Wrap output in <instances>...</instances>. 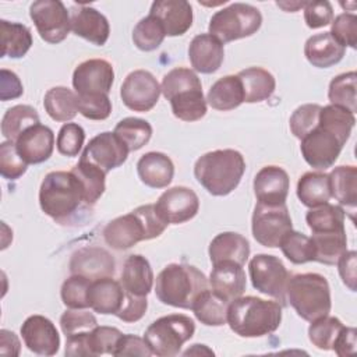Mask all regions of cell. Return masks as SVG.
I'll return each instance as SVG.
<instances>
[{"instance_id": "1", "label": "cell", "mask_w": 357, "mask_h": 357, "mask_svg": "<svg viewBox=\"0 0 357 357\" xmlns=\"http://www.w3.org/2000/svg\"><path fill=\"white\" fill-rule=\"evenodd\" d=\"M354 123V114L343 107L335 105L321 107L318 126L300 139L304 160L318 170L332 167L349 139Z\"/></svg>"}, {"instance_id": "2", "label": "cell", "mask_w": 357, "mask_h": 357, "mask_svg": "<svg viewBox=\"0 0 357 357\" xmlns=\"http://www.w3.org/2000/svg\"><path fill=\"white\" fill-rule=\"evenodd\" d=\"M39 205L60 225L71 223L78 211L88 206L82 184L71 170H56L45 176L39 188Z\"/></svg>"}, {"instance_id": "3", "label": "cell", "mask_w": 357, "mask_h": 357, "mask_svg": "<svg viewBox=\"0 0 357 357\" xmlns=\"http://www.w3.org/2000/svg\"><path fill=\"white\" fill-rule=\"evenodd\" d=\"M282 322V304L255 296H240L230 301L227 324L241 337H261L273 333Z\"/></svg>"}, {"instance_id": "4", "label": "cell", "mask_w": 357, "mask_h": 357, "mask_svg": "<svg viewBox=\"0 0 357 357\" xmlns=\"http://www.w3.org/2000/svg\"><path fill=\"white\" fill-rule=\"evenodd\" d=\"M245 172V160L238 151L216 149L197 159L194 176L212 195L225 197L237 188Z\"/></svg>"}, {"instance_id": "5", "label": "cell", "mask_w": 357, "mask_h": 357, "mask_svg": "<svg viewBox=\"0 0 357 357\" xmlns=\"http://www.w3.org/2000/svg\"><path fill=\"white\" fill-rule=\"evenodd\" d=\"M167 225L156 212L155 204H146L109 222L103 229V238L114 250H128L139 241L159 237Z\"/></svg>"}, {"instance_id": "6", "label": "cell", "mask_w": 357, "mask_h": 357, "mask_svg": "<svg viewBox=\"0 0 357 357\" xmlns=\"http://www.w3.org/2000/svg\"><path fill=\"white\" fill-rule=\"evenodd\" d=\"M209 289L204 272L188 264L166 265L155 282V294L162 304L191 310L195 298Z\"/></svg>"}, {"instance_id": "7", "label": "cell", "mask_w": 357, "mask_h": 357, "mask_svg": "<svg viewBox=\"0 0 357 357\" xmlns=\"http://www.w3.org/2000/svg\"><path fill=\"white\" fill-rule=\"evenodd\" d=\"M163 96L170 102L174 117L183 121H197L206 114V100L198 75L187 67L170 70L162 79Z\"/></svg>"}, {"instance_id": "8", "label": "cell", "mask_w": 357, "mask_h": 357, "mask_svg": "<svg viewBox=\"0 0 357 357\" xmlns=\"http://www.w3.org/2000/svg\"><path fill=\"white\" fill-rule=\"evenodd\" d=\"M286 300L297 315L308 322L329 315L332 307L331 287L326 278L312 272L289 278Z\"/></svg>"}, {"instance_id": "9", "label": "cell", "mask_w": 357, "mask_h": 357, "mask_svg": "<svg viewBox=\"0 0 357 357\" xmlns=\"http://www.w3.org/2000/svg\"><path fill=\"white\" fill-rule=\"evenodd\" d=\"M195 324L184 314H169L153 321L145 331L144 339L152 354L159 357L177 356L183 344L194 336Z\"/></svg>"}, {"instance_id": "10", "label": "cell", "mask_w": 357, "mask_h": 357, "mask_svg": "<svg viewBox=\"0 0 357 357\" xmlns=\"http://www.w3.org/2000/svg\"><path fill=\"white\" fill-rule=\"evenodd\" d=\"M262 24L259 10L251 4L233 3L216 11L209 20V33L223 45L254 35Z\"/></svg>"}, {"instance_id": "11", "label": "cell", "mask_w": 357, "mask_h": 357, "mask_svg": "<svg viewBox=\"0 0 357 357\" xmlns=\"http://www.w3.org/2000/svg\"><path fill=\"white\" fill-rule=\"evenodd\" d=\"M251 229L254 238L261 245L268 248L279 247L283 237L293 230L291 218L286 204L265 205L258 202L254 208Z\"/></svg>"}, {"instance_id": "12", "label": "cell", "mask_w": 357, "mask_h": 357, "mask_svg": "<svg viewBox=\"0 0 357 357\" xmlns=\"http://www.w3.org/2000/svg\"><path fill=\"white\" fill-rule=\"evenodd\" d=\"M248 273L254 289L276 298L282 307L284 305L286 284L290 273L278 257L257 254L248 264Z\"/></svg>"}, {"instance_id": "13", "label": "cell", "mask_w": 357, "mask_h": 357, "mask_svg": "<svg viewBox=\"0 0 357 357\" xmlns=\"http://www.w3.org/2000/svg\"><path fill=\"white\" fill-rule=\"evenodd\" d=\"M39 36L47 43L63 42L71 29V17L60 0H36L29 7Z\"/></svg>"}, {"instance_id": "14", "label": "cell", "mask_w": 357, "mask_h": 357, "mask_svg": "<svg viewBox=\"0 0 357 357\" xmlns=\"http://www.w3.org/2000/svg\"><path fill=\"white\" fill-rule=\"evenodd\" d=\"M160 85L152 73L146 70L131 71L121 84L120 96L123 103L134 112H149L160 96Z\"/></svg>"}, {"instance_id": "15", "label": "cell", "mask_w": 357, "mask_h": 357, "mask_svg": "<svg viewBox=\"0 0 357 357\" xmlns=\"http://www.w3.org/2000/svg\"><path fill=\"white\" fill-rule=\"evenodd\" d=\"M128 153V148L114 132L105 131L88 142L79 160L89 162L107 174L110 170L121 166L127 160Z\"/></svg>"}, {"instance_id": "16", "label": "cell", "mask_w": 357, "mask_h": 357, "mask_svg": "<svg viewBox=\"0 0 357 357\" xmlns=\"http://www.w3.org/2000/svg\"><path fill=\"white\" fill-rule=\"evenodd\" d=\"M155 209L166 223L181 225L198 213L199 198L191 188L176 185L162 192Z\"/></svg>"}, {"instance_id": "17", "label": "cell", "mask_w": 357, "mask_h": 357, "mask_svg": "<svg viewBox=\"0 0 357 357\" xmlns=\"http://www.w3.org/2000/svg\"><path fill=\"white\" fill-rule=\"evenodd\" d=\"M114 81L113 66L105 59H89L78 64L73 73L77 95L109 93Z\"/></svg>"}, {"instance_id": "18", "label": "cell", "mask_w": 357, "mask_h": 357, "mask_svg": "<svg viewBox=\"0 0 357 357\" xmlns=\"http://www.w3.org/2000/svg\"><path fill=\"white\" fill-rule=\"evenodd\" d=\"M25 346L39 356H54L60 347V335L54 324L43 315L28 317L21 326Z\"/></svg>"}, {"instance_id": "19", "label": "cell", "mask_w": 357, "mask_h": 357, "mask_svg": "<svg viewBox=\"0 0 357 357\" xmlns=\"http://www.w3.org/2000/svg\"><path fill=\"white\" fill-rule=\"evenodd\" d=\"M289 188V174L279 166H264L254 177V194L258 202L265 205L286 204Z\"/></svg>"}, {"instance_id": "20", "label": "cell", "mask_w": 357, "mask_h": 357, "mask_svg": "<svg viewBox=\"0 0 357 357\" xmlns=\"http://www.w3.org/2000/svg\"><path fill=\"white\" fill-rule=\"evenodd\" d=\"M20 156L28 165L47 160L54 149V132L43 124H35L25 130L15 141Z\"/></svg>"}, {"instance_id": "21", "label": "cell", "mask_w": 357, "mask_h": 357, "mask_svg": "<svg viewBox=\"0 0 357 357\" xmlns=\"http://www.w3.org/2000/svg\"><path fill=\"white\" fill-rule=\"evenodd\" d=\"M149 14L162 24L166 36L184 35L192 25V7L185 0H156Z\"/></svg>"}, {"instance_id": "22", "label": "cell", "mask_w": 357, "mask_h": 357, "mask_svg": "<svg viewBox=\"0 0 357 357\" xmlns=\"http://www.w3.org/2000/svg\"><path fill=\"white\" fill-rule=\"evenodd\" d=\"M116 271L114 258L100 247H84L77 250L70 259L71 275H82L89 279L113 276Z\"/></svg>"}, {"instance_id": "23", "label": "cell", "mask_w": 357, "mask_h": 357, "mask_svg": "<svg viewBox=\"0 0 357 357\" xmlns=\"http://www.w3.org/2000/svg\"><path fill=\"white\" fill-rule=\"evenodd\" d=\"M71 31L88 42L103 46L110 35L107 18L93 7L79 6L71 14Z\"/></svg>"}, {"instance_id": "24", "label": "cell", "mask_w": 357, "mask_h": 357, "mask_svg": "<svg viewBox=\"0 0 357 357\" xmlns=\"http://www.w3.org/2000/svg\"><path fill=\"white\" fill-rule=\"evenodd\" d=\"M188 59L195 71L212 74L218 71L223 63V43L211 33H199L188 46Z\"/></svg>"}, {"instance_id": "25", "label": "cell", "mask_w": 357, "mask_h": 357, "mask_svg": "<svg viewBox=\"0 0 357 357\" xmlns=\"http://www.w3.org/2000/svg\"><path fill=\"white\" fill-rule=\"evenodd\" d=\"M126 291L120 280H114L113 276H105L91 280L88 289V304L95 312L103 315H116L124 301Z\"/></svg>"}, {"instance_id": "26", "label": "cell", "mask_w": 357, "mask_h": 357, "mask_svg": "<svg viewBox=\"0 0 357 357\" xmlns=\"http://www.w3.org/2000/svg\"><path fill=\"white\" fill-rule=\"evenodd\" d=\"M208 252L212 265L220 262H236L238 265H244L250 257V243L240 233L223 231L212 238Z\"/></svg>"}, {"instance_id": "27", "label": "cell", "mask_w": 357, "mask_h": 357, "mask_svg": "<svg viewBox=\"0 0 357 357\" xmlns=\"http://www.w3.org/2000/svg\"><path fill=\"white\" fill-rule=\"evenodd\" d=\"M209 284L213 291L229 301L243 296L247 286L243 265L236 262H220L213 265L209 275Z\"/></svg>"}, {"instance_id": "28", "label": "cell", "mask_w": 357, "mask_h": 357, "mask_svg": "<svg viewBox=\"0 0 357 357\" xmlns=\"http://www.w3.org/2000/svg\"><path fill=\"white\" fill-rule=\"evenodd\" d=\"M153 280V271L145 257L132 254L124 261L120 283L127 293L146 297L152 290Z\"/></svg>"}, {"instance_id": "29", "label": "cell", "mask_w": 357, "mask_h": 357, "mask_svg": "<svg viewBox=\"0 0 357 357\" xmlns=\"http://www.w3.org/2000/svg\"><path fill=\"white\" fill-rule=\"evenodd\" d=\"M139 180L151 188L167 187L174 176V165L163 152H146L137 162Z\"/></svg>"}, {"instance_id": "30", "label": "cell", "mask_w": 357, "mask_h": 357, "mask_svg": "<svg viewBox=\"0 0 357 357\" xmlns=\"http://www.w3.org/2000/svg\"><path fill=\"white\" fill-rule=\"evenodd\" d=\"M346 47L339 45L329 32L312 35L304 45V56L310 64L318 68H329L344 56Z\"/></svg>"}, {"instance_id": "31", "label": "cell", "mask_w": 357, "mask_h": 357, "mask_svg": "<svg viewBox=\"0 0 357 357\" xmlns=\"http://www.w3.org/2000/svg\"><path fill=\"white\" fill-rule=\"evenodd\" d=\"M331 197H333L354 220L357 202V169L353 165L337 166L329 173Z\"/></svg>"}, {"instance_id": "32", "label": "cell", "mask_w": 357, "mask_h": 357, "mask_svg": "<svg viewBox=\"0 0 357 357\" xmlns=\"http://www.w3.org/2000/svg\"><path fill=\"white\" fill-rule=\"evenodd\" d=\"M237 77L244 91V102L258 103L269 99L276 88L275 77L262 67H248L241 70Z\"/></svg>"}, {"instance_id": "33", "label": "cell", "mask_w": 357, "mask_h": 357, "mask_svg": "<svg viewBox=\"0 0 357 357\" xmlns=\"http://www.w3.org/2000/svg\"><path fill=\"white\" fill-rule=\"evenodd\" d=\"M229 304V300L212 289H206L195 298L191 310L201 324L206 326H222L227 324Z\"/></svg>"}, {"instance_id": "34", "label": "cell", "mask_w": 357, "mask_h": 357, "mask_svg": "<svg viewBox=\"0 0 357 357\" xmlns=\"http://www.w3.org/2000/svg\"><path fill=\"white\" fill-rule=\"evenodd\" d=\"M206 102L212 109L227 112L238 107L244 102V91L237 75H225L212 84Z\"/></svg>"}, {"instance_id": "35", "label": "cell", "mask_w": 357, "mask_h": 357, "mask_svg": "<svg viewBox=\"0 0 357 357\" xmlns=\"http://www.w3.org/2000/svg\"><path fill=\"white\" fill-rule=\"evenodd\" d=\"M296 191L300 202L310 209L324 205L332 198L329 174L325 172H307L298 178Z\"/></svg>"}, {"instance_id": "36", "label": "cell", "mask_w": 357, "mask_h": 357, "mask_svg": "<svg viewBox=\"0 0 357 357\" xmlns=\"http://www.w3.org/2000/svg\"><path fill=\"white\" fill-rule=\"evenodd\" d=\"M1 57L21 59L32 46V35L28 26L20 22L0 21Z\"/></svg>"}, {"instance_id": "37", "label": "cell", "mask_w": 357, "mask_h": 357, "mask_svg": "<svg viewBox=\"0 0 357 357\" xmlns=\"http://www.w3.org/2000/svg\"><path fill=\"white\" fill-rule=\"evenodd\" d=\"M314 261L325 265H335L343 252L347 251L346 230L331 233H312Z\"/></svg>"}, {"instance_id": "38", "label": "cell", "mask_w": 357, "mask_h": 357, "mask_svg": "<svg viewBox=\"0 0 357 357\" xmlns=\"http://www.w3.org/2000/svg\"><path fill=\"white\" fill-rule=\"evenodd\" d=\"M43 107L54 121H70L77 116V93L67 86H53L43 98Z\"/></svg>"}, {"instance_id": "39", "label": "cell", "mask_w": 357, "mask_h": 357, "mask_svg": "<svg viewBox=\"0 0 357 357\" xmlns=\"http://www.w3.org/2000/svg\"><path fill=\"white\" fill-rule=\"evenodd\" d=\"M344 218L346 212L340 205L326 202L317 208H311L305 215V222L311 233H331L346 230Z\"/></svg>"}, {"instance_id": "40", "label": "cell", "mask_w": 357, "mask_h": 357, "mask_svg": "<svg viewBox=\"0 0 357 357\" xmlns=\"http://www.w3.org/2000/svg\"><path fill=\"white\" fill-rule=\"evenodd\" d=\"M39 123L36 109L29 105H15L7 109L1 119V134L7 141L15 142L25 130Z\"/></svg>"}, {"instance_id": "41", "label": "cell", "mask_w": 357, "mask_h": 357, "mask_svg": "<svg viewBox=\"0 0 357 357\" xmlns=\"http://www.w3.org/2000/svg\"><path fill=\"white\" fill-rule=\"evenodd\" d=\"M71 172L78 177V180L82 184L84 194H85V202L88 206H92L96 204V201L102 197L106 188V173L99 169L98 166L79 160Z\"/></svg>"}, {"instance_id": "42", "label": "cell", "mask_w": 357, "mask_h": 357, "mask_svg": "<svg viewBox=\"0 0 357 357\" xmlns=\"http://www.w3.org/2000/svg\"><path fill=\"white\" fill-rule=\"evenodd\" d=\"M128 148L130 152L141 149L152 137V126L138 117H126L120 120L113 131Z\"/></svg>"}, {"instance_id": "43", "label": "cell", "mask_w": 357, "mask_h": 357, "mask_svg": "<svg viewBox=\"0 0 357 357\" xmlns=\"http://www.w3.org/2000/svg\"><path fill=\"white\" fill-rule=\"evenodd\" d=\"M356 71H349L332 78L328 89V98L331 105L343 107L353 114L357 110L356 100Z\"/></svg>"}, {"instance_id": "44", "label": "cell", "mask_w": 357, "mask_h": 357, "mask_svg": "<svg viewBox=\"0 0 357 357\" xmlns=\"http://www.w3.org/2000/svg\"><path fill=\"white\" fill-rule=\"evenodd\" d=\"M166 33L162 24L151 14L137 22L132 29V42L142 52H152L158 49Z\"/></svg>"}, {"instance_id": "45", "label": "cell", "mask_w": 357, "mask_h": 357, "mask_svg": "<svg viewBox=\"0 0 357 357\" xmlns=\"http://www.w3.org/2000/svg\"><path fill=\"white\" fill-rule=\"evenodd\" d=\"M279 247H280L283 255L291 264L301 265V264L314 261V245H312L311 237H308L300 231L290 230L283 237Z\"/></svg>"}, {"instance_id": "46", "label": "cell", "mask_w": 357, "mask_h": 357, "mask_svg": "<svg viewBox=\"0 0 357 357\" xmlns=\"http://www.w3.org/2000/svg\"><path fill=\"white\" fill-rule=\"evenodd\" d=\"M344 325L336 317L325 315L311 322L308 328L310 342L319 350H332L335 339Z\"/></svg>"}, {"instance_id": "47", "label": "cell", "mask_w": 357, "mask_h": 357, "mask_svg": "<svg viewBox=\"0 0 357 357\" xmlns=\"http://www.w3.org/2000/svg\"><path fill=\"white\" fill-rule=\"evenodd\" d=\"M89 278L82 275H71L61 284V301L68 308H88V289L91 284Z\"/></svg>"}, {"instance_id": "48", "label": "cell", "mask_w": 357, "mask_h": 357, "mask_svg": "<svg viewBox=\"0 0 357 357\" xmlns=\"http://www.w3.org/2000/svg\"><path fill=\"white\" fill-rule=\"evenodd\" d=\"M321 107L322 106L317 103H305L298 106L293 112L289 120V126H290L291 134L296 138L298 139L304 138L308 132H311L318 126Z\"/></svg>"}, {"instance_id": "49", "label": "cell", "mask_w": 357, "mask_h": 357, "mask_svg": "<svg viewBox=\"0 0 357 357\" xmlns=\"http://www.w3.org/2000/svg\"><path fill=\"white\" fill-rule=\"evenodd\" d=\"M28 169V163L20 156L14 141L0 144V174L7 180L20 178Z\"/></svg>"}, {"instance_id": "50", "label": "cell", "mask_w": 357, "mask_h": 357, "mask_svg": "<svg viewBox=\"0 0 357 357\" xmlns=\"http://www.w3.org/2000/svg\"><path fill=\"white\" fill-rule=\"evenodd\" d=\"M77 107L89 120H105L112 113V102L106 93L77 95Z\"/></svg>"}, {"instance_id": "51", "label": "cell", "mask_w": 357, "mask_h": 357, "mask_svg": "<svg viewBox=\"0 0 357 357\" xmlns=\"http://www.w3.org/2000/svg\"><path fill=\"white\" fill-rule=\"evenodd\" d=\"M85 141V131L77 123H64L57 134V151L64 155L74 158L79 153Z\"/></svg>"}, {"instance_id": "52", "label": "cell", "mask_w": 357, "mask_h": 357, "mask_svg": "<svg viewBox=\"0 0 357 357\" xmlns=\"http://www.w3.org/2000/svg\"><path fill=\"white\" fill-rule=\"evenodd\" d=\"M60 326L63 333L67 336L91 331L98 326V321L95 315L85 308H68L60 317Z\"/></svg>"}, {"instance_id": "53", "label": "cell", "mask_w": 357, "mask_h": 357, "mask_svg": "<svg viewBox=\"0 0 357 357\" xmlns=\"http://www.w3.org/2000/svg\"><path fill=\"white\" fill-rule=\"evenodd\" d=\"M332 38L343 47L356 49L357 43V15L353 13H342L331 22Z\"/></svg>"}, {"instance_id": "54", "label": "cell", "mask_w": 357, "mask_h": 357, "mask_svg": "<svg viewBox=\"0 0 357 357\" xmlns=\"http://www.w3.org/2000/svg\"><path fill=\"white\" fill-rule=\"evenodd\" d=\"M121 335L123 333L114 326H95L89 333L91 356L92 357L100 356V354L113 356V351Z\"/></svg>"}, {"instance_id": "55", "label": "cell", "mask_w": 357, "mask_h": 357, "mask_svg": "<svg viewBox=\"0 0 357 357\" xmlns=\"http://www.w3.org/2000/svg\"><path fill=\"white\" fill-rule=\"evenodd\" d=\"M304 21L308 28L317 29L329 25L333 21L332 4L326 0L322 1H305Z\"/></svg>"}, {"instance_id": "56", "label": "cell", "mask_w": 357, "mask_h": 357, "mask_svg": "<svg viewBox=\"0 0 357 357\" xmlns=\"http://www.w3.org/2000/svg\"><path fill=\"white\" fill-rule=\"evenodd\" d=\"M113 356L116 357H124V356H139V357H149L152 356V351L145 342L144 337H139L137 335H121L119 339L116 349L113 351Z\"/></svg>"}, {"instance_id": "57", "label": "cell", "mask_w": 357, "mask_h": 357, "mask_svg": "<svg viewBox=\"0 0 357 357\" xmlns=\"http://www.w3.org/2000/svg\"><path fill=\"white\" fill-rule=\"evenodd\" d=\"M126 291V290H124ZM148 308V300L146 297L142 296H134L126 291L124 296V301L123 305L120 308V311L116 314V317L124 322H137L139 321Z\"/></svg>"}, {"instance_id": "58", "label": "cell", "mask_w": 357, "mask_h": 357, "mask_svg": "<svg viewBox=\"0 0 357 357\" xmlns=\"http://www.w3.org/2000/svg\"><path fill=\"white\" fill-rule=\"evenodd\" d=\"M0 74V99L6 102L10 99L20 98L24 93V88L18 75L6 68H1Z\"/></svg>"}, {"instance_id": "59", "label": "cell", "mask_w": 357, "mask_h": 357, "mask_svg": "<svg viewBox=\"0 0 357 357\" xmlns=\"http://www.w3.org/2000/svg\"><path fill=\"white\" fill-rule=\"evenodd\" d=\"M356 251H346L337 259V269L343 283L351 290L356 291Z\"/></svg>"}, {"instance_id": "60", "label": "cell", "mask_w": 357, "mask_h": 357, "mask_svg": "<svg viewBox=\"0 0 357 357\" xmlns=\"http://www.w3.org/2000/svg\"><path fill=\"white\" fill-rule=\"evenodd\" d=\"M356 337H357L356 328L343 326L342 331L339 332L337 337L335 339L332 350H335V353L339 357H346V356L354 354V351H356Z\"/></svg>"}, {"instance_id": "61", "label": "cell", "mask_w": 357, "mask_h": 357, "mask_svg": "<svg viewBox=\"0 0 357 357\" xmlns=\"http://www.w3.org/2000/svg\"><path fill=\"white\" fill-rule=\"evenodd\" d=\"M0 353L4 354L7 347H11V354L18 356L20 354V340L15 336L14 332H10L7 329L0 331Z\"/></svg>"}, {"instance_id": "62", "label": "cell", "mask_w": 357, "mask_h": 357, "mask_svg": "<svg viewBox=\"0 0 357 357\" xmlns=\"http://www.w3.org/2000/svg\"><path fill=\"white\" fill-rule=\"evenodd\" d=\"M276 6L278 7H280V8H283L284 11H291V13H294V11H297L298 8H304V6H305V1H297V3H287V1H278L276 3Z\"/></svg>"}]
</instances>
